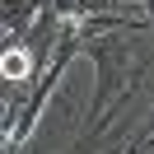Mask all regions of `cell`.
I'll list each match as a JSON object with an SVG mask.
<instances>
[{
  "instance_id": "1",
  "label": "cell",
  "mask_w": 154,
  "mask_h": 154,
  "mask_svg": "<svg viewBox=\"0 0 154 154\" xmlns=\"http://www.w3.org/2000/svg\"><path fill=\"white\" fill-rule=\"evenodd\" d=\"M145 5V23H154V0H140Z\"/></svg>"
}]
</instances>
